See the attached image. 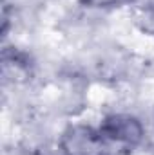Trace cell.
<instances>
[{
    "label": "cell",
    "instance_id": "1",
    "mask_svg": "<svg viewBox=\"0 0 154 155\" xmlns=\"http://www.w3.org/2000/svg\"><path fill=\"white\" fill-rule=\"evenodd\" d=\"M113 153H131L147 139V126L132 114H107L98 124Z\"/></svg>",
    "mask_w": 154,
    "mask_h": 155
},
{
    "label": "cell",
    "instance_id": "2",
    "mask_svg": "<svg viewBox=\"0 0 154 155\" xmlns=\"http://www.w3.org/2000/svg\"><path fill=\"white\" fill-rule=\"evenodd\" d=\"M58 155H114L98 126L71 124L58 139Z\"/></svg>",
    "mask_w": 154,
    "mask_h": 155
},
{
    "label": "cell",
    "instance_id": "3",
    "mask_svg": "<svg viewBox=\"0 0 154 155\" xmlns=\"http://www.w3.org/2000/svg\"><path fill=\"white\" fill-rule=\"evenodd\" d=\"M134 24L143 35L154 36V0H147L136 9Z\"/></svg>",
    "mask_w": 154,
    "mask_h": 155
},
{
    "label": "cell",
    "instance_id": "4",
    "mask_svg": "<svg viewBox=\"0 0 154 155\" xmlns=\"http://www.w3.org/2000/svg\"><path fill=\"white\" fill-rule=\"evenodd\" d=\"M136 0H80V4L89 9H116V7L131 5Z\"/></svg>",
    "mask_w": 154,
    "mask_h": 155
},
{
    "label": "cell",
    "instance_id": "5",
    "mask_svg": "<svg viewBox=\"0 0 154 155\" xmlns=\"http://www.w3.org/2000/svg\"><path fill=\"white\" fill-rule=\"evenodd\" d=\"M145 143L149 144V150H151L152 155H154V119H152V123H151V128L147 130V139H145Z\"/></svg>",
    "mask_w": 154,
    "mask_h": 155
}]
</instances>
